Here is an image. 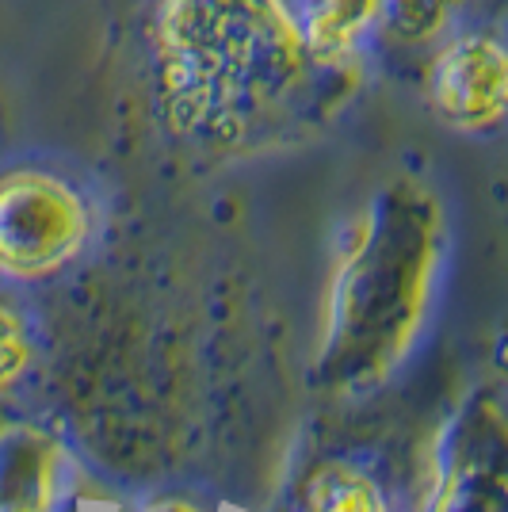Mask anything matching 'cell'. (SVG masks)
I'll return each instance as SVG.
<instances>
[{
    "mask_svg": "<svg viewBox=\"0 0 508 512\" xmlns=\"http://www.w3.org/2000/svg\"><path fill=\"white\" fill-rule=\"evenodd\" d=\"M302 512H390V501L371 474L348 463H329L306 482Z\"/></svg>",
    "mask_w": 508,
    "mask_h": 512,
    "instance_id": "7",
    "label": "cell"
},
{
    "mask_svg": "<svg viewBox=\"0 0 508 512\" xmlns=\"http://www.w3.org/2000/svg\"><path fill=\"white\" fill-rule=\"evenodd\" d=\"M134 512H195V509L180 505V501H157V505H149V509H134Z\"/></svg>",
    "mask_w": 508,
    "mask_h": 512,
    "instance_id": "9",
    "label": "cell"
},
{
    "mask_svg": "<svg viewBox=\"0 0 508 512\" xmlns=\"http://www.w3.org/2000/svg\"><path fill=\"white\" fill-rule=\"evenodd\" d=\"M153 62L172 127L218 146L325 123L356 85L352 65L310 58L291 0H161Z\"/></svg>",
    "mask_w": 508,
    "mask_h": 512,
    "instance_id": "1",
    "label": "cell"
},
{
    "mask_svg": "<svg viewBox=\"0 0 508 512\" xmlns=\"http://www.w3.org/2000/svg\"><path fill=\"white\" fill-rule=\"evenodd\" d=\"M424 92L447 127L466 134H489L505 123L508 107V54L497 35L463 31L436 50Z\"/></svg>",
    "mask_w": 508,
    "mask_h": 512,
    "instance_id": "5",
    "label": "cell"
},
{
    "mask_svg": "<svg viewBox=\"0 0 508 512\" xmlns=\"http://www.w3.org/2000/svg\"><path fill=\"white\" fill-rule=\"evenodd\" d=\"M444 256V214L417 180L375 192L352 222L325 299L321 379L360 394L409 356Z\"/></svg>",
    "mask_w": 508,
    "mask_h": 512,
    "instance_id": "2",
    "label": "cell"
},
{
    "mask_svg": "<svg viewBox=\"0 0 508 512\" xmlns=\"http://www.w3.org/2000/svg\"><path fill=\"white\" fill-rule=\"evenodd\" d=\"M92 214L69 180L43 169L0 176V272L43 279L85 249Z\"/></svg>",
    "mask_w": 508,
    "mask_h": 512,
    "instance_id": "3",
    "label": "cell"
},
{
    "mask_svg": "<svg viewBox=\"0 0 508 512\" xmlns=\"http://www.w3.org/2000/svg\"><path fill=\"white\" fill-rule=\"evenodd\" d=\"M505 417L478 394L440 432L424 512H505Z\"/></svg>",
    "mask_w": 508,
    "mask_h": 512,
    "instance_id": "4",
    "label": "cell"
},
{
    "mask_svg": "<svg viewBox=\"0 0 508 512\" xmlns=\"http://www.w3.org/2000/svg\"><path fill=\"white\" fill-rule=\"evenodd\" d=\"M27 360H31V344H27V329H23L20 314L0 306V390L20 379Z\"/></svg>",
    "mask_w": 508,
    "mask_h": 512,
    "instance_id": "8",
    "label": "cell"
},
{
    "mask_svg": "<svg viewBox=\"0 0 508 512\" xmlns=\"http://www.w3.org/2000/svg\"><path fill=\"white\" fill-rule=\"evenodd\" d=\"M382 0H302L298 4V27L310 58L321 65L356 62L360 43L379 27Z\"/></svg>",
    "mask_w": 508,
    "mask_h": 512,
    "instance_id": "6",
    "label": "cell"
}]
</instances>
